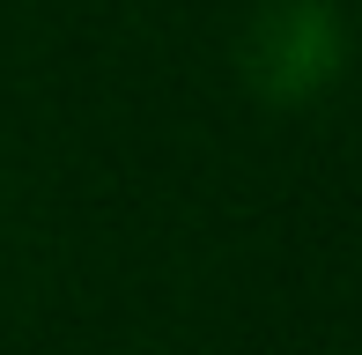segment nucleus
I'll return each instance as SVG.
<instances>
[{"label":"nucleus","instance_id":"1","mask_svg":"<svg viewBox=\"0 0 362 355\" xmlns=\"http://www.w3.org/2000/svg\"><path fill=\"white\" fill-rule=\"evenodd\" d=\"M348 67V30L325 0H274L244 30V82L267 104H310Z\"/></svg>","mask_w":362,"mask_h":355}]
</instances>
